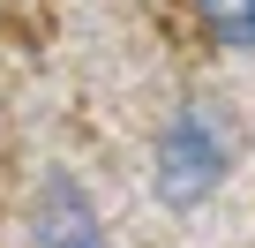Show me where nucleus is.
<instances>
[{"label": "nucleus", "mask_w": 255, "mask_h": 248, "mask_svg": "<svg viewBox=\"0 0 255 248\" xmlns=\"http://www.w3.org/2000/svg\"><path fill=\"white\" fill-rule=\"evenodd\" d=\"M218 181H225V136L210 128L195 105H180L158 128V143H150V188H158V203L195 211Z\"/></svg>", "instance_id": "nucleus-1"}, {"label": "nucleus", "mask_w": 255, "mask_h": 248, "mask_svg": "<svg viewBox=\"0 0 255 248\" xmlns=\"http://www.w3.org/2000/svg\"><path fill=\"white\" fill-rule=\"evenodd\" d=\"M30 248H105V218L68 166H45L30 188Z\"/></svg>", "instance_id": "nucleus-2"}, {"label": "nucleus", "mask_w": 255, "mask_h": 248, "mask_svg": "<svg viewBox=\"0 0 255 248\" xmlns=\"http://www.w3.org/2000/svg\"><path fill=\"white\" fill-rule=\"evenodd\" d=\"M195 15H203V30L218 45H233V53L255 45V0H195Z\"/></svg>", "instance_id": "nucleus-3"}]
</instances>
